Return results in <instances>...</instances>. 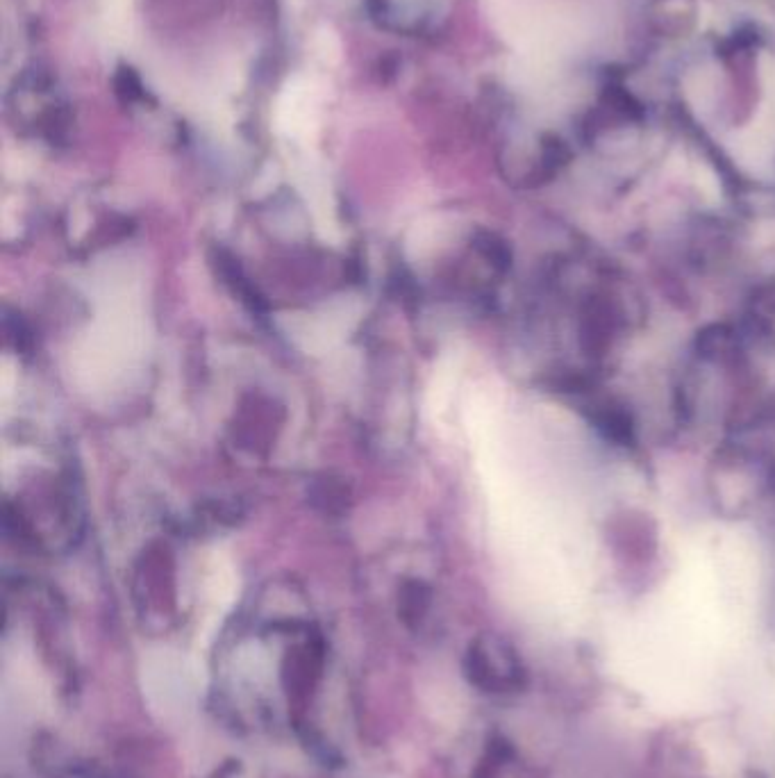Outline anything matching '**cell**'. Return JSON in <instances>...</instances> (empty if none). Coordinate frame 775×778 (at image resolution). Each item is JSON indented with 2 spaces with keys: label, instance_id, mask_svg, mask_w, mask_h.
Wrapping results in <instances>:
<instances>
[{
  "label": "cell",
  "instance_id": "obj_1",
  "mask_svg": "<svg viewBox=\"0 0 775 778\" xmlns=\"http://www.w3.org/2000/svg\"><path fill=\"white\" fill-rule=\"evenodd\" d=\"M598 428L616 442L625 444L628 440H632V424L628 415L621 410H605L603 417H598Z\"/></svg>",
  "mask_w": 775,
  "mask_h": 778
}]
</instances>
